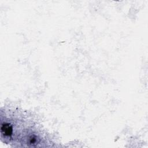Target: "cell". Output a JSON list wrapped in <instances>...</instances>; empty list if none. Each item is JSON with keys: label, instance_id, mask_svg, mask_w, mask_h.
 Here are the masks:
<instances>
[{"label": "cell", "instance_id": "cell-1", "mask_svg": "<svg viewBox=\"0 0 148 148\" xmlns=\"http://www.w3.org/2000/svg\"><path fill=\"white\" fill-rule=\"evenodd\" d=\"M12 126L7 123H5L1 126L2 133L5 135V136H9L12 134Z\"/></svg>", "mask_w": 148, "mask_h": 148}]
</instances>
